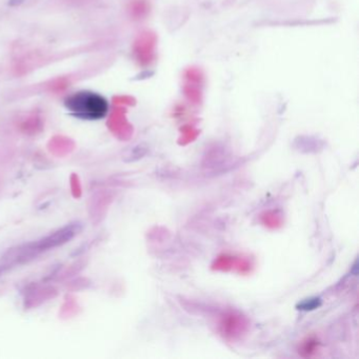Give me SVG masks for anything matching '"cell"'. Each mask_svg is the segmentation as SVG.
Wrapping results in <instances>:
<instances>
[{
	"label": "cell",
	"instance_id": "cell-1",
	"mask_svg": "<svg viewBox=\"0 0 359 359\" xmlns=\"http://www.w3.org/2000/svg\"><path fill=\"white\" fill-rule=\"evenodd\" d=\"M64 105L76 117L90 121L105 117L109 110L106 98L89 91L78 92L67 97Z\"/></svg>",
	"mask_w": 359,
	"mask_h": 359
}]
</instances>
